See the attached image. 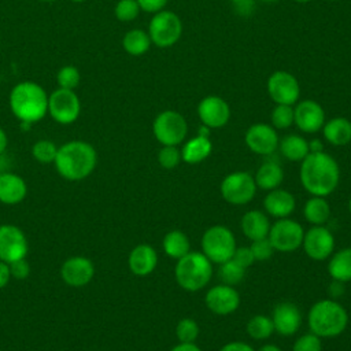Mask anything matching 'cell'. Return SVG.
Segmentation results:
<instances>
[{"label": "cell", "mask_w": 351, "mask_h": 351, "mask_svg": "<svg viewBox=\"0 0 351 351\" xmlns=\"http://www.w3.org/2000/svg\"><path fill=\"white\" fill-rule=\"evenodd\" d=\"M300 182L311 196H329L339 185L340 169L336 159L326 154L310 152L300 165Z\"/></svg>", "instance_id": "1"}, {"label": "cell", "mask_w": 351, "mask_h": 351, "mask_svg": "<svg viewBox=\"0 0 351 351\" xmlns=\"http://www.w3.org/2000/svg\"><path fill=\"white\" fill-rule=\"evenodd\" d=\"M97 154L86 141H69L58 148L55 167L58 173L70 181H78L88 177L96 167Z\"/></svg>", "instance_id": "2"}, {"label": "cell", "mask_w": 351, "mask_h": 351, "mask_svg": "<svg viewBox=\"0 0 351 351\" xmlns=\"http://www.w3.org/2000/svg\"><path fill=\"white\" fill-rule=\"evenodd\" d=\"M12 114L22 123H34L48 112V95L44 88L32 81L16 84L10 93Z\"/></svg>", "instance_id": "3"}, {"label": "cell", "mask_w": 351, "mask_h": 351, "mask_svg": "<svg viewBox=\"0 0 351 351\" xmlns=\"http://www.w3.org/2000/svg\"><path fill=\"white\" fill-rule=\"evenodd\" d=\"M307 324L314 335L321 339H332L346 330L348 313L335 299H321L310 307Z\"/></svg>", "instance_id": "4"}, {"label": "cell", "mask_w": 351, "mask_h": 351, "mask_svg": "<svg viewBox=\"0 0 351 351\" xmlns=\"http://www.w3.org/2000/svg\"><path fill=\"white\" fill-rule=\"evenodd\" d=\"M174 276L182 289L188 292L200 291L213 277V262L200 251H189L177 261Z\"/></svg>", "instance_id": "5"}, {"label": "cell", "mask_w": 351, "mask_h": 351, "mask_svg": "<svg viewBox=\"0 0 351 351\" xmlns=\"http://www.w3.org/2000/svg\"><path fill=\"white\" fill-rule=\"evenodd\" d=\"M202 252L217 265L232 259L236 250L233 232L223 225L210 226L202 236Z\"/></svg>", "instance_id": "6"}, {"label": "cell", "mask_w": 351, "mask_h": 351, "mask_svg": "<svg viewBox=\"0 0 351 351\" xmlns=\"http://www.w3.org/2000/svg\"><path fill=\"white\" fill-rule=\"evenodd\" d=\"M182 34V22L180 16L167 10L155 12L148 26L151 43L159 48L173 47Z\"/></svg>", "instance_id": "7"}, {"label": "cell", "mask_w": 351, "mask_h": 351, "mask_svg": "<svg viewBox=\"0 0 351 351\" xmlns=\"http://www.w3.org/2000/svg\"><path fill=\"white\" fill-rule=\"evenodd\" d=\"M152 132L162 145H178L186 137L188 123L180 112L165 110L154 119Z\"/></svg>", "instance_id": "8"}, {"label": "cell", "mask_w": 351, "mask_h": 351, "mask_svg": "<svg viewBox=\"0 0 351 351\" xmlns=\"http://www.w3.org/2000/svg\"><path fill=\"white\" fill-rule=\"evenodd\" d=\"M254 177L247 171H234L223 177L219 185L221 196L233 206H244L250 203L256 193Z\"/></svg>", "instance_id": "9"}, {"label": "cell", "mask_w": 351, "mask_h": 351, "mask_svg": "<svg viewBox=\"0 0 351 351\" xmlns=\"http://www.w3.org/2000/svg\"><path fill=\"white\" fill-rule=\"evenodd\" d=\"M267 237L274 251L292 252L302 247L304 230L298 221L289 217L280 218L270 226Z\"/></svg>", "instance_id": "10"}, {"label": "cell", "mask_w": 351, "mask_h": 351, "mask_svg": "<svg viewBox=\"0 0 351 351\" xmlns=\"http://www.w3.org/2000/svg\"><path fill=\"white\" fill-rule=\"evenodd\" d=\"M48 112L58 123H73L81 112V103L77 93L71 89L58 88L48 96Z\"/></svg>", "instance_id": "11"}, {"label": "cell", "mask_w": 351, "mask_h": 351, "mask_svg": "<svg viewBox=\"0 0 351 351\" xmlns=\"http://www.w3.org/2000/svg\"><path fill=\"white\" fill-rule=\"evenodd\" d=\"M267 93L276 104L293 106L299 100L300 85L293 74L277 70L267 78Z\"/></svg>", "instance_id": "12"}, {"label": "cell", "mask_w": 351, "mask_h": 351, "mask_svg": "<svg viewBox=\"0 0 351 351\" xmlns=\"http://www.w3.org/2000/svg\"><path fill=\"white\" fill-rule=\"evenodd\" d=\"M302 247L313 261H325L335 251V236L326 226L315 225L304 232Z\"/></svg>", "instance_id": "13"}, {"label": "cell", "mask_w": 351, "mask_h": 351, "mask_svg": "<svg viewBox=\"0 0 351 351\" xmlns=\"http://www.w3.org/2000/svg\"><path fill=\"white\" fill-rule=\"evenodd\" d=\"M27 240L25 233L15 225L0 226V261L11 263L22 259L27 254Z\"/></svg>", "instance_id": "14"}, {"label": "cell", "mask_w": 351, "mask_h": 351, "mask_svg": "<svg viewBox=\"0 0 351 351\" xmlns=\"http://www.w3.org/2000/svg\"><path fill=\"white\" fill-rule=\"evenodd\" d=\"M247 147L258 155H271L278 148V134L277 130L267 123H254L251 125L244 136Z\"/></svg>", "instance_id": "15"}, {"label": "cell", "mask_w": 351, "mask_h": 351, "mask_svg": "<svg viewBox=\"0 0 351 351\" xmlns=\"http://www.w3.org/2000/svg\"><path fill=\"white\" fill-rule=\"evenodd\" d=\"M207 308L217 315H229L240 306L239 292L228 284H218L211 287L204 296Z\"/></svg>", "instance_id": "16"}, {"label": "cell", "mask_w": 351, "mask_h": 351, "mask_svg": "<svg viewBox=\"0 0 351 351\" xmlns=\"http://www.w3.org/2000/svg\"><path fill=\"white\" fill-rule=\"evenodd\" d=\"M197 115L203 125L210 129H219L228 123L230 118V108L222 97L210 95L199 101Z\"/></svg>", "instance_id": "17"}, {"label": "cell", "mask_w": 351, "mask_h": 351, "mask_svg": "<svg viewBox=\"0 0 351 351\" xmlns=\"http://www.w3.org/2000/svg\"><path fill=\"white\" fill-rule=\"evenodd\" d=\"M293 123L304 133H315L325 123V111L315 100H302L293 108Z\"/></svg>", "instance_id": "18"}, {"label": "cell", "mask_w": 351, "mask_h": 351, "mask_svg": "<svg viewBox=\"0 0 351 351\" xmlns=\"http://www.w3.org/2000/svg\"><path fill=\"white\" fill-rule=\"evenodd\" d=\"M274 332L288 337L295 335L302 324V313L299 307L292 302L278 303L271 314Z\"/></svg>", "instance_id": "19"}, {"label": "cell", "mask_w": 351, "mask_h": 351, "mask_svg": "<svg viewBox=\"0 0 351 351\" xmlns=\"http://www.w3.org/2000/svg\"><path fill=\"white\" fill-rule=\"evenodd\" d=\"M95 274V266L85 256H71L66 259L60 267L62 280L71 287L86 285Z\"/></svg>", "instance_id": "20"}, {"label": "cell", "mask_w": 351, "mask_h": 351, "mask_svg": "<svg viewBox=\"0 0 351 351\" xmlns=\"http://www.w3.org/2000/svg\"><path fill=\"white\" fill-rule=\"evenodd\" d=\"M263 207L265 213L269 214L270 217H274L277 219L288 218L296 207V200L295 196L287 189L276 188L269 191L267 195L265 196Z\"/></svg>", "instance_id": "21"}, {"label": "cell", "mask_w": 351, "mask_h": 351, "mask_svg": "<svg viewBox=\"0 0 351 351\" xmlns=\"http://www.w3.org/2000/svg\"><path fill=\"white\" fill-rule=\"evenodd\" d=\"M128 265L133 274L148 276L155 270L158 265V254L152 245L138 244L130 251Z\"/></svg>", "instance_id": "22"}, {"label": "cell", "mask_w": 351, "mask_h": 351, "mask_svg": "<svg viewBox=\"0 0 351 351\" xmlns=\"http://www.w3.org/2000/svg\"><path fill=\"white\" fill-rule=\"evenodd\" d=\"M240 226L243 234L251 241H254L267 237L271 223L266 213L261 210H250L241 217Z\"/></svg>", "instance_id": "23"}, {"label": "cell", "mask_w": 351, "mask_h": 351, "mask_svg": "<svg viewBox=\"0 0 351 351\" xmlns=\"http://www.w3.org/2000/svg\"><path fill=\"white\" fill-rule=\"evenodd\" d=\"M27 193L26 182L14 173L0 174V202L4 204H16L25 199Z\"/></svg>", "instance_id": "24"}, {"label": "cell", "mask_w": 351, "mask_h": 351, "mask_svg": "<svg viewBox=\"0 0 351 351\" xmlns=\"http://www.w3.org/2000/svg\"><path fill=\"white\" fill-rule=\"evenodd\" d=\"M213 151V143L210 137L199 136L189 138L181 148V159L188 165H197L208 158Z\"/></svg>", "instance_id": "25"}, {"label": "cell", "mask_w": 351, "mask_h": 351, "mask_svg": "<svg viewBox=\"0 0 351 351\" xmlns=\"http://www.w3.org/2000/svg\"><path fill=\"white\" fill-rule=\"evenodd\" d=\"M325 140L336 147L346 145L351 141V121L344 117H336L326 121L322 126Z\"/></svg>", "instance_id": "26"}, {"label": "cell", "mask_w": 351, "mask_h": 351, "mask_svg": "<svg viewBox=\"0 0 351 351\" xmlns=\"http://www.w3.org/2000/svg\"><path fill=\"white\" fill-rule=\"evenodd\" d=\"M258 188L271 191L280 186L284 180V170L276 160L263 162L254 176Z\"/></svg>", "instance_id": "27"}, {"label": "cell", "mask_w": 351, "mask_h": 351, "mask_svg": "<svg viewBox=\"0 0 351 351\" xmlns=\"http://www.w3.org/2000/svg\"><path fill=\"white\" fill-rule=\"evenodd\" d=\"M328 273L332 280L341 282L351 281V247H346L329 256Z\"/></svg>", "instance_id": "28"}, {"label": "cell", "mask_w": 351, "mask_h": 351, "mask_svg": "<svg viewBox=\"0 0 351 351\" xmlns=\"http://www.w3.org/2000/svg\"><path fill=\"white\" fill-rule=\"evenodd\" d=\"M278 148L281 155L291 162H302L308 154V141L299 134H287L280 143Z\"/></svg>", "instance_id": "29"}, {"label": "cell", "mask_w": 351, "mask_h": 351, "mask_svg": "<svg viewBox=\"0 0 351 351\" xmlns=\"http://www.w3.org/2000/svg\"><path fill=\"white\" fill-rule=\"evenodd\" d=\"M303 215L308 223L325 225L330 217V206L322 196H311L303 207Z\"/></svg>", "instance_id": "30"}, {"label": "cell", "mask_w": 351, "mask_h": 351, "mask_svg": "<svg viewBox=\"0 0 351 351\" xmlns=\"http://www.w3.org/2000/svg\"><path fill=\"white\" fill-rule=\"evenodd\" d=\"M162 245L165 254L176 261H178L191 251V241L188 236L181 230L167 232L163 237Z\"/></svg>", "instance_id": "31"}, {"label": "cell", "mask_w": 351, "mask_h": 351, "mask_svg": "<svg viewBox=\"0 0 351 351\" xmlns=\"http://www.w3.org/2000/svg\"><path fill=\"white\" fill-rule=\"evenodd\" d=\"M151 44L152 43L148 32H144L141 29H132L122 38L123 49L132 56L144 55L149 49Z\"/></svg>", "instance_id": "32"}, {"label": "cell", "mask_w": 351, "mask_h": 351, "mask_svg": "<svg viewBox=\"0 0 351 351\" xmlns=\"http://www.w3.org/2000/svg\"><path fill=\"white\" fill-rule=\"evenodd\" d=\"M274 332V325L271 317L265 314H256L247 322V333L254 340H266Z\"/></svg>", "instance_id": "33"}, {"label": "cell", "mask_w": 351, "mask_h": 351, "mask_svg": "<svg viewBox=\"0 0 351 351\" xmlns=\"http://www.w3.org/2000/svg\"><path fill=\"white\" fill-rule=\"evenodd\" d=\"M245 270L247 269L240 266L237 262H234L233 259H229V261L219 265L218 277L222 281V284H228V285L233 287L244 278Z\"/></svg>", "instance_id": "34"}, {"label": "cell", "mask_w": 351, "mask_h": 351, "mask_svg": "<svg viewBox=\"0 0 351 351\" xmlns=\"http://www.w3.org/2000/svg\"><path fill=\"white\" fill-rule=\"evenodd\" d=\"M32 154L34 159L40 163H52L55 162L58 147L51 140H38L34 143L32 148Z\"/></svg>", "instance_id": "35"}, {"label": "cell", "mask_w": 351, "mask_h": 351, "mask_svg": "<svg viewBox=\"0 0 351 351\" xmlns=\"http://www.w3.org/2000/svg\"><path fill=\"white\" fill-rule=\"evenodd\" d=\"M199 332V325L192 318H182L176 326V336L180 343H195Z\"/></svg>", "instance_id": "36"}, {"label": "cell", "mask_w": 351, "mask_h": 351, "mask_svg": "<svg viewBox=\"0 0 351 351\" xmlns=\"http://www.w3.org/2000/svg\"><path fill=\"white\" fill-rule=\"evenodd\" d=\"M293 123V108L288 104H276L271 111V125L274 129H288Z\"/></svg>", "instance_id": "37"}, {"label": "cell", "mask_w": 351, "mask_h": 351, "mask_svg": "<svg viewBox=\"0 0 351 351\" xmlns=\"http://www.w3.org/2000/svg\"><path fill=\"white\" fill-rule=\"evenodd\" d=\"M140 5L137 0H119L115 5V16L121 22H130L140 14Z\"/></svg>", "instance_id": "38"}, {"label": "cell", "mask_w": 351, "mask_h": 351, "mask_svg": "<svg viewBox=\"0 0 351 351\" xmlns=\"http://www.w3.org/2000/svg\"><path fill=\"white\" fill-rule=\"evenodd\" d=\"M181 149L177 145H163L158 154V162L163 169H174L181 162Z\"/></svg>", "instance_id": "39"}, {"label": "cell", "mask_w": 351, "mask_h": 351, "mask_svg": "<svg viewBox=\"0 0 351 351\" xmlns=\"http://www.w3.org/2000/svg\"><path fill=\"white\" fill-rule=\"evenodd\" d=\"M56 81L59 88L74 90V88H77L80 84V71L71 64L63 66L56 74Z\"/></svg>", "instance_id": "40"}, {"label": "cell", "mask_w": 351, "mask_h": 351, "mask_svg": "<svg viewBox=\"0 0 351 351\" xmlns=\"http://www.w3.org/2000/svg\"><path fill=\"white\" fill-rule=\"evenodd\" d=\"M292 351H322V340L313 332L304 333L295 340Z\"/></svg>", "instance_id": "41"}, {"label": "cell", "mask_w": 351, "mask_h": 351, "mask_svg": "<svg viewBox=\"0 0 351 351\" xmlns=\"http://www.w3.org/2000/svg\"><path fill=\"white\" fill-rule=\"evenodd\" d=\"M251 251H252V255L255 258V261H259V262H263V261H267L271 258L273 252H274V248L269 240V237H263V239H259V240H254L250 245Z\"/></svg>", "instance_id": "42"}, {"label": "cell", "mask_w": 351, "mask_h": 351, "mask_svg": "<svg viewBox=\"0 0 351 351\" xmlns=\"http://www.w3.org/2000/svg\"><path fill=\"white\" fill-rule=\"evenodd\" d=\"M232 259H233L234 262H237L240 266H243L244 269L250 267V266L255 262V258H254V255H252L251 248H250V247H245V245H243V247H236Z\"/></svg>", "instance_id": "43"}, {"label": "cell", "mask_w": 351, "mask_h": 351, "mask_svg": "<svg viewBox=\"0 0 351 351\" xmlns=\"http://www.w3.org/2000/svg\"><path fill=\"white\" fill-rule=\"evenodd\" d=\"M10 266V273H11V277L16 278V280H23L29 276L30 273V267H29V263L25 261V258L22 259H18V261H14L11 263H8Z\"/></svg>", "instance_id": "44"}, {"label": "cell", "mask_w": 351, "mask_h": 351, "mask_svg": "<svg viewBox=\"0 0 351 351\" xmlns=\"http://www.w3.org/2000/svg\"><path fill=\"white\" fill-rule=\"evenodd\" d=\"M232 7L234 12H237L239 15L247 16L254 12L255 1L254 0H232Z\"/></svg>", "instance_id": "45"}, {"label": "cell", "mask_w": 351, "mask_h": 351, "mask_svg": "<svg viewBox=\"0 0 351 351\" xmlns=\"http://www.w3.org/2000/svg\"><path fill=\"white\" fill-rule=\"evenodd\" d=\"M167 1L169 0H137L140 8L145 12H151V14L162 11L166 7Z\"/></svg>", "instance_id": "46"}, {"label": "cell", "mask_w": 351, "mask_h": 351, "mask_svg": "<svg viewBox=\"0 0 351 351\" xmlns=\"http://www.w3.org/2000/svg\"><path fill=\"white\" fill-rule=\"evenodd\" d=\"M219 351H255L252 346L245 341H229L221 347Z\"/></svg>", "instance_id": "47"}, {"label": "cell", "mask_w": 351, "mask_h": 351, "mask_svg": "<svg viewBox=\"0 0 351 351\" xmlns=\"http://www.w3.org/2000/svg\"><path fill=\"white\" fill-rule=\"evenodd\" d=\"M10 278H11V273H10L8 263L0 261V289L8 284Z\"/></svg>", "instance_id": "48"}, {"label": "cell", "mask_w": 351, "mask_h": 351, "mask_svg": "<svg viewBox=\"0 0 351 351\" xmlns=\"http://www.w3.org/2000/svg\"><path fill=\"white\" fill-rule=\"evenodd\" d=\"M343 284H344V282H341V281L332 280V282H330V285H329V288H328L329 295L332 296V299H335V300H336L339 296H341V295H343V291H344Z\"/></svg>", "instance_id": "49"}, {"label": "cell", "mask_w": 351, "mask_h": 351, "mask_svg": "<svg viewBox=\"0 0 351 351\" xmlns=\"http://www.w3.org/2000/svg\"><path fill=\"white\" fill-rule=\"evenodd\" d=\"M170 351H202L195 343H178Z\"/></svg>", "instance_id": "50"}, {"label": "cell", "mask_w": 351, "mask_h": 351, "mask_svg": "<svg viewBox=\"0 0 351 351\" xmlns=\"http://www.w3.org/2000/svg\"><path fill=\"white\" fill-rule=\"evenodd\" d=\"M308 149H310V152H321V151H324L322 141L318 140V138H314V140L308 141Z\"/></svg>", "instance_id": "51"}, {"label": "cell", "mask_w": 351, "mask_h": 351, "mask_svg": "<svg viewBox=\"0 0 351 351\" xmlns=\"http://www.w3.org/2000/svg\"><path fill=\"white\" fill-rule=\"evenodd\" d=\"M7 143H8L7 134H5V132L0 128V154H3L4 149L7 148Z\"/></svg>", "instance_id": "52"}, {"label": "cell", "mask_w": 351, "mask_h": 351, "mask_svg": "<svg viewBox=\"0 0 351 351\" xmlns=\"http://www.w3.org/2000/svg\"><path fill=\"white\" fill-rule=\"evenodd\" d=\"M258 351H281V348L276 344H263Z\"/></svg>", "instance_id": "53"}, {"label": "cell", "mask_w": 351, "mask_h": 351, "mask_svg": "<svg viewBox=\"0 0 351 351\" xmlns=\"http://www.w3.org/2000/svg\"><path fill=\"white\" fill-rule=\"evenodd\" d=\"M210 128L208 126H206V125H203L202 123V126L197 129V134L199 136H204V137H210Z\"/></svg>", "instance_id": "54"}, {"label": "cell", "mask_w": 351, "mask_h": 351, "mask_svg": "<svg viewBox=\"0 0 351 351\" xmlns=\"http://www.w3.org/2000/svg\"><path fill=\"white\" fill-rule=\"evenodd\" d=\"M292 1H295V3H302V4H304V3H310V1H313V0H292Z\"/></svg>", "instance_id": "55"}, {"label": "cell", "mask_w": 351, "mask_h": 351, "mask_svg": "<svg viewBox=\"0 0 351 351\" xmlns=\"http://www.w3.org/2000/svg\"><path fill=\"white\" fill-rule=\"evenodd\" d=\"M261 1H263V3H274L277 0H261Z\"/></svg>", "instance_id": "56"}, {"label": "cell", "mask_w": 351, "mask_h": 351, "mask_svg": "<svg viewBox=\"0 0 351 351\" xmlns=\"http://www.w3.org/2000/svg\"><path fill=\"white\" fill-rule=\"evenodd\" d=\"M348 210H350V213H351V196H350V200H348Z\"/></svg>", "instance_id": "57"}, {"label": "cell", "mask_w": 351, "mask_h": 351, "mask_svg": "<svg viewBox=\"0 0 351 351\" xmlns=\"http://www.w3.org/2000/svg\"><path fill=\"white\" fill-rule=\"evenodd\" d=\"M71 1H74V3H82V1H85V0H71Z\"/></svg>", "instance_id": "58"}, {"label": "cell", "mask_w": 351, "mask_h": 351, "mask_svg": "<svg viewBox=\"0 0 351 351\" xmlns=\"http://www.w3.org/2000/svg\"><path fill=\"white\" fill-rule=\"evenodd\" d=\"M40 1H55V0H40Z\"/></svg>", "instance_id": "59"}, {"label": "cell", "mask_w": 351, "mask_h": 351, "mask_svg": "<svg viewBox=\"0 0 351 351\" xmlns=\"http://www.w3.org/2000/svg\"><path fill=\"white\" fill-rule=\"evenodd\" d=\"M329 1H339V0H329Z\"/></svg>", "instance_id": "60"}]
</instances>
